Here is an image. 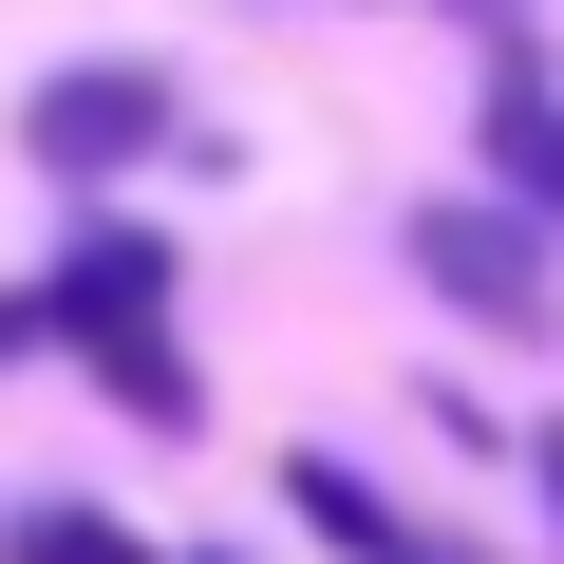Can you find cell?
<instances>
[{
	"mask_svg": "<svg viewBox=\"0 0 564 564\" xmlns=\"http://www.w3.org/2000/svg\"><path fill=\"white\" fill-rule=\"evenodd\" d=\"M39 339H76V358H95V395H113L132 433H207V395H188V339H170V245H151L132 207H95V226L57 245V282H39Z\"/></svg>",
	"mask_w": 564,
	"mask_h": 564,
	"instance_id": "6da1fadb",
	"label": "cell"
},
{
	"mask_svg": "<svg viewBox=\"0 0 564 564\" xmlns=\"http://www.w3.org/2000/svg\"><path fill=\"white\" fill-rule=\"evenodd\" d=\"M170 113H188V95H170L151 57H57V76L20 95V151H39L57 188H113V170L170 151Z\"/></svg>",
	"mask_w": 564,
	"mask_h": 564,
	"instance_id": "7a4b0ae2",
	"label": "cell"
},
{
	"mask_svg": "<svg viewBox=\"0 0 564 564\" xmlns=\"http://www.w3.org/2000/svg\"><path fill=\"white\" fill-rule=\"evenodd\" d=\"M414 282H433V302L452 321H489V339H545V302H564V282H545V226L527 207H414Z\"/></svg>",
	"mask_w": 564,
	"mask_h": 564,
	"instance_id": "3957f363",
	"label": "cell"
},
{
	"mask_svg": "<svg viewBox=\"0 0 564 564\" xmlns=\"http://www.w3.org/2000/svg\"><path fill=\"white\" fill-rule=\"evenodd\" d=\"M282 489H302V527H321V545H358V564H470L452 527H414V508H395V489H358L339 452H302Z\"/></svg>",
	"mask_w": 564,
	"mask_h": 564,
	"instance_id": "277c9868",
	"label": "cell"
},
{
	"mask_svg": "<svg viewBox=\"0 0 564 564\" xmlns=\"http://www.w3.org/2000/svg\"><path fill=\"white\" fill-rule=\"evenodd\" d=\"M489 170H508L527 226H564V95H508V113H489Z\"/></svg>",
	"mask_w": 564,
	"mask_h": 564,
	"instance_id": "5b68a950",
	"label": "cell"
},
{
	"mask_svg": "<svg viewBox=\"0 0 564 564\" xmlns=\"http://www.w3.org/2000/svg\"><path fill=\"white\" fill-rule=\"evenodd\" d=\"M0 564H151L113 508H20V527H0Z\"/></svg>",
	"mask_w": 564,
	"mask_h": 564,
	"instance_id": "8992f818",
	"label": "cell"
},
{
	"mask_svg": "<svg viewBox=\"0 0 564 564\" xmlns=\"http://www.w3.org/2000/svg\"><path fill=\"white\" fill-rule=\"evenodd\" d=\"M20 339H39V302H0V358H20Z\"/></svg>",
	"mask_w": 564,
	"mask_h": 564,
	"instance_id": "52a82bcc",
	"label": "cell"
},
{
	"mask_svg": "<svg viewBox=\"0 0 564 564\" xmlns=\"http://www.w3.org/2000/svg\"><path fill=\"white\" fill-rule=\"evenodd\" d=\"M188 564H226V545H188Z\"/></svg>",
	"mask_w": 564,
	"mask_h": 564,
	"instance_id": "ba28073f",
	"label": "cell"
}]
</instances>
